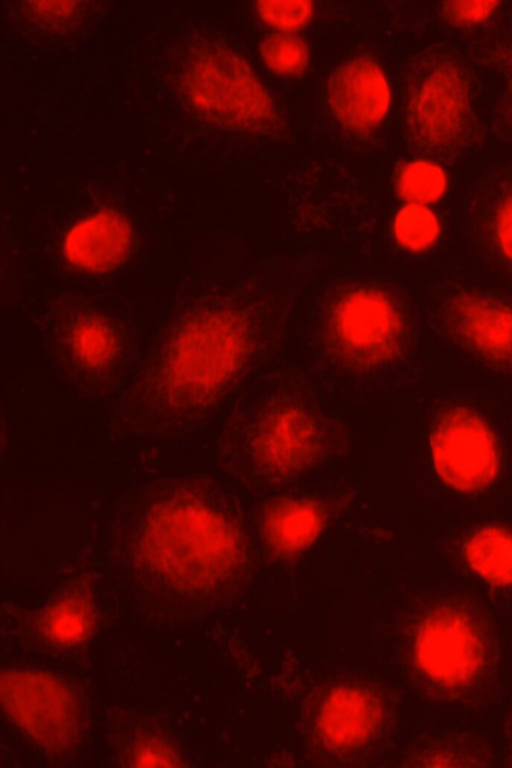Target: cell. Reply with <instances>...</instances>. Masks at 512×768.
Masks as SVG:
<instances>
[{
    "label": "cell",
    "mask_w": 512,
    "mask_h": 768,
    "mask_svg": "<svg viewBox=\"0 0 512 768\" xmlns=\"http://www.w3.org/2000/svg\"><path fill=\"white\" fill-rule=\"evenodd\" d=\"M140 553L149 567L183 588L216 584L241 561L242 543L235 527L212 510L177 506L159 510L149 520Z\"/></svg>",
    "instance_id": "obj_1"
},
{
    "label": "cell",
    "mask_w": 512,
    "mask_h": 768,
    "mask_svg": "<svg viewBox=\"0 0 512 768\" xmlns=\"http://www.w3.org/2000/svg\"><path fill=\"white\" fill-rule=\"evenodd\" d=\"M186 81L195 106L224 126L259 131L275 118L267 90L249 63L229 48L210 45L199 51Z\"/></svg>",
    "instance_id": "obj_2"
},
{
    "label": "cell",
    "mask_w": 512,
    "mask_h": 768,
    "mask_svg": "<svg viewBox=\"0 0 512 768\" xmlns=\"http://www.w3.org/2000/svg\"><path fill=\"white\" fill-rule=\"evenodd\" d=\"M244 319L231 311L209 313L191 323L174 344L168 364L173 383L200 395L223 387L249 352Z\"/></svg>",
    "instance_id": "obj_3"
},
{
    "label": "cell",
    "mask_w": 512,
    "mask_h": 768,
    "mask_svg": "<svg viewBox=\"0 0 512 768\" xmlns=\"http://www.w3.org/2000/svg\"><path fill=\"white\" fill-rule=\"evenodd\" d=\"M403 336L400 312L386 294L376 289L347 292L330 314L328 337L332 350L353 366L370 367L394 358Z\"/></svg>",
    "instance_id": "obj_4"
},
{
    "label": "cell",
    "mask_w": 512,
    "mask_h": 768,
    "mask_svg": "<svg viewBox=\"0 0 512 768\" xmlns=\"http://www.w3.org/2000/svg\"><path fill=\"white\" fill-rule=\"evenodd\" d=\"M0 687L5 711L35 742L57 751L74 742L80 709L63 682L43 673L9 671L2 673Z\"/></svg>",
    "instance_id": "obj_5"
},
{
    "label": "cell",
    "mask_w": 512,
    "mask_h": 768,
    "mask_svg": "<svg viewBox=\"0 0 512 768\" xmlns=\"http://www.w3.org/2000/svg\"><path fill=\"white\" fill-rule=\"evenodd\" d=\"M431 451L440 478L452 488L474 492L488 486L498 472L495 438L474 412H445L431 435Z\"/></svg>",
    "instance_id": "obj_6"
},
{
    "label": "cell",
    "mask_w": 512,
    "mask_h": 768,
    "mask_svg": "<svg viewBox=\"0 0 512 768\" xmlns=\"http://www.w3.org/2000/svg\"><path fill=\"white\" fill-rule=\"evenodd\" d=\"M415 657L421 670L445 686H461L479 672L484 647L480 635L461 611L442 607L420 625Z\"/></svg>",
    "instance_id": "obj_7"
},
{
    "label": "cell",
    "mask_w": 512,
    "mask_h": 768,
    "mask_svg": "<svg viewBox=\"0 0 512 768\" xmlns=\"http://www.w3.org/2000/svg\"><path fill=\"white\" fill-rule=\"evenodd\" d=\"M329 105L349 130L365 133L385 117L390 90L379 66L366 57L353 58L339 66L328 81Z\"/></svg>",
    "instance_id": "obj_8"
},
{
    "label": "cell",
    "mask_w": 512,
    "mask_h": 768,
    "mask_svg": "<svg viewBox=\"0 0 512 768\" xmlns=\"http://www.w3.org/2000/svg\"><path fill=\"white\" fill-rule=\"evenodd\" d=\"M468 115L466 85L457 69L448 65L428 75L411 104L413 128L429 144L455 140L463 133Z\"/></svg>",
    "instance_id": "obj_9"
},
{
    "label": "cell",
    "mask_w": 512,
    "mask_h": 768,
    "mask_svg": "<svg viewBox=\"0 0 512 768\" xmlns=\"http://www.w3.org/2000/svg\"><path fill=\"white\" fill-rule=\"evenodd\" d=\"M447 321L463 343L486 360L512 369V308L489 297L464 293L448 305Z\"/></svg>",
    "instance_id": "obj_10"
},
{
    "label": "cell",
    "mask_w": 512,
    "mask_h": 768,
    "mask_svg": "<svg viewBox=\"0 0 512 768\" xmlns=\"http://www.w3.org/2000/svg\"><path fill=\"white\" fill-rule=\"evenodd\" d=\"M321 438L314 420L297 408L270 414L259 426L253 451L266 470L286 474L306 467L318 454Z\"/></svg>",
    "instance_id": "obj_11"
},
{
    "label": "cell",
    "mask_w": 512,
    "mask_h": 768,
    "mask_svg": "<svg viewBox=\"0 0 512 768\" xmlns=\"http://www.w3.org/2000/svg\"><path fill=\"white\" fill-rule=\"evenodd\" d=\"M382 709L370 692L354 687L332 691L321 706L318 729L331 747L351 748L365 742L377 729Z\"/></svg>",
    "instance_id": "obj_12"
},
{
    "label": "cell",
    "mask_w": 512,
    "mask_h": 768,
    "mask_svg": "<svg viewBox=\"0 0 512 768\" xmlns=\"http://www.w3.org/2000/svg\"><path fill=\"white\" fill-rule=\"evenodd\" d=\"M131 240L128 221L113 211L99 212L76 224L64 250L69 261L90 271H104L126 255Z\"/></svg>",
    "instance_id": "obj_13"
},
{
    "label": "cell",
    "mask_w": 512,
    "mask_h": 768,
    "mask_svg": "<svg viewBox=\"0 0 512 768\" xmlns=\"http://www.w3.org/2000/svg\"><path fill=\"white\" fill-rule=\"evenodd\" d=\"M322 525L323 516L315 504L293 500L272 505L262 522L268 544L282 554H293L310 546Z\"/></svg>",
    "instance_id": "obj_14"
},
{
    "label": "cell",
    "mask_w": 512,
    "mask_h": 768,
    "mask_svg": "<svg viewBox=\"0 0 512 768\" xmlns=\"http://www.w3.org/2000/svg\"><path fill=\"white\" fill-rule=\"evenodd\" d=\"M470 567L494 585L512 584V534L499 527L477 531L466 543Z\"/></svg>",
    "instance_id": "obj_15"
},
{
    "label": "cell",
    "mask_w": 512,
    "mask_h": 768,
    "mask_svg": "<svg viewBox=\"0 0 512 768\" xmlns=\"http://www.w3.org/2000/svg\"><path fill=\"white\" fill-rule=\"evenodd\" d=\"M93 625L89 601L78 595L67 596L47 609L42 618L44 633L61 644H74L85 639Z\"/></svg>",
    "instance_id": "obj_16"
},
{
    "label": "cell",
    "mask_w": 512,
    "mask_h": 768,
    "mask_svg": "<svg viewBox=\"0 0 512 768\" xmlns=\"http://www.w3.org/2000/svg\"><path fill=\"white\" fill-rule=\"evenodd\" d=\"M446 189L443 169L429 161L406 164L397 178V191L409 204L426 205L438 201Z\"/></svg>",
    "instance_id": "obj_17"
},
{
    "label": "cell",
    "mask_w": 512,
    "mask_h": 768,
    "mask_svg": "<svg viewBox=\"0 0 512 768\" xmlns=\"http://www.w3.org/2000/svg\"><path fill=\"white\" fill-rule=\"evenodd\" d=\"M393 232L401 247L411 252H422L438 239L440 224L436 215L426 206L407 204L397 212Z\"/></svg>",
    "instance_id": "obj_18"
},
{
    "label": "cell",
    "mask_w": 512,
    "mask_h": 768,
    "mask_svg": "<svg viewBox=\"0 0 512 768\" xmlns=\"http://www.w3.org/2000/svg\"><path fill=\"white\" fill-rule=\"evenodd\" d=\"M261 56L270 70L285 75L300 74L309 63L307 44L289 32L267 36L261 44Z\"/></svg>",
    "instance_id": "obj_19"
},
{
    "label": "cell",
    "mask_w": 512,
    "mask_h": 768,
    "mask_svg": "<svg viewBox=\"0 0 512 768\" xmlns=\"http://www.w3.org/2000/svg\"><path fill=\"white\" fill-rule=\"evenodd\" d=\"M73 346L84 362L99 365L111 357L115 342L111 330L103 322L84 320L74 330Z\"/></svg>",
    "instance_id": "obj_20"
},
{
    "label": "cell",
    "mask_w": 512,
    "mask_h": 768,
    "mask_svg": "<svg viewBox=\"0 0 512 768\" xmlns=\"http://www.w3.org/2000/svg\"><path fill=\"white\" fill-rule=\"evenodd\" d=\"M260 17L270 26L282 31H294L305 26L312 17L310 1H260L256 3Z\"/></svg>",
    "instance_id": "obj_21"
},
{
    "label": "cell",
    "mask_w": 512,
    "mask_h": 768,
    "mask_svg": "<svg viewBox=\"0 0 512 768\" xmlns=\"http://www.w3.org/2000/svg\"><path fill=\"white\" fill-rule=\"evenodd\" d=\"M495 1H454L445 4L446 15L458 24H473L485 20L497 6Z\"/></svg>",
    "instance_id": "obj_22"
},
{
    "label": "cell",
    "mask_w": 512,
    "mask_h": 768,
    "mask_svg": "<svg viewBox=\"0 0 512 768\" xmlns=\"http://www.w3.org/2000/svg\"><path fill=\"white\" fill-rule=\"evenodd\" d=\"M134 762L136 766L155 767V766H177V759L174 753L165 744L149 740L140 744L134 752Z\"/></svg>",
    "instance_id": "obj_23"
},
{
    "label": "cell",
    "mask_w": 512,
    "mask_h": 768,
    "mask_svg": "<svg viewBox=\"0 0 512 768\" xmlns=\"http://www.w3.org/2000/svg\"><path fill=\"white\" fill-rule=\"evenodd\" d=\"M496 234L502 253L512 261V196L504 202L499 210Z\"/></svg>",
    "instance_id": "obj_24"
}]
</instances>
